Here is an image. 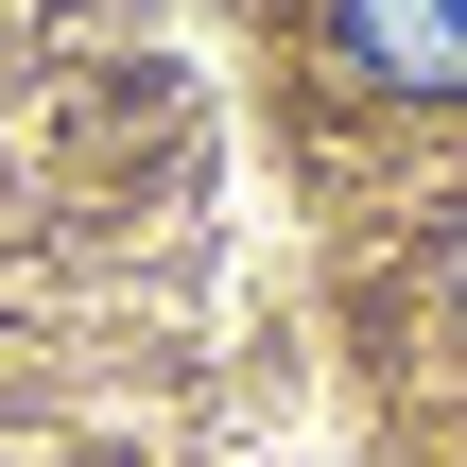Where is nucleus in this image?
<instances>
[{"label": "nucleus", "instance_id": "nucleus-1", "mask_svg": "<svg viewBox=\"0 0 467 467\" xmlns=\"http://www.w3.org/2000/svg\"><path fill=\"white\" fill-rule=\"evenodd\" d=\"M347 69L399 87V104H467V0H329Z\"/></svg>", "mask_w": 467, "mask_h": 467}]
</instances>
